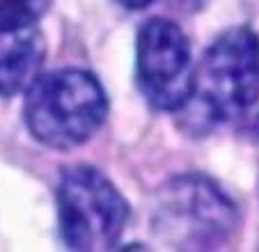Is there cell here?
<instances>
[{"label": "cell", "instance_id": "cell-5", "mask_svg": "<svg viewBox=\"0 0 259 252\" xmlns=\"http://www.w3.org/2000/svg\"><path fill=\"white\" fill-rule=\"evenodd\" d=\"M136 80L147 103L179 112L191 103L195 64L184 30L167 19L147 21L136 41Z\"/></svg>", "mask_w": 259, "mask_h": 252}, {"label": "cell", "instance_id": "cell-8", "mask_svg": "<svg viewBox=\"0 0 259 252\" xmlns=\"http://www.w3.org/2000/svg\"><path fill=\"white\" fill-rule=\"evenodd\" d=\"M117 3L122 7H126V10H145V7H149L156 0H117Z\"/></svg>", "mask_w": 259, "mask_h": 252}, {"label": "cell", "instance_id": "cell-9", "mask_svg": "<svg viewBox=\"0 0 259 252\" xmlns=\"http://www.w3.org/2000/svg\"><path fill=\"white\" fill-rule=\"evenodd\" d=\"M254 131H257V136H259V117H257V121H254Z\"/></svg>", "mask_w": 259, "mask_h": 252}, {"label": "cell", "instance_id": "cell-7", "mask_svg": "<svg viewBox=\"0 0 259 252\" xmlns=\"http://www.w3.org/2000/svg\"><path fill=\"white\" fill-rule=\"evenodd\" d=\"M46 7L49 0H0V30L34 25Z\"/></svg>", "mask_w": 259, "mask_h": 252}, {"label": "cell", "instance_id": "cell-6", "mask_svg": "<svg viewBox=\"0 0 259 252\" xmlns=\"http://www.w3.org/2000/svg\"><path fill=\"white\" fill-rule=\"evenodd\" d=\"M46 41L37 25L0 30V99L25 94L41 76Z\"/></svg>", "mask_w": 259, "mask_h": 252}, {"label": "cell", "instance_id": "cell-3", "mask_svg": "<svg viewBox=\"0 0 259 252\" xmlns=\"http://www.w3.org/2000/svg\"><path fill=\"white\" fill-rule=\"evenodd\" d=\"M197 108L209 124L243 117L259 99V37L245 25L225 30L195 67Z\"/></svg>", "mask_w": 259, "mask_h": 252}, {"label": "cell", "instance_id": "cell-2", "mask_svg": "<svg viewBox=\"0 0 259 252\" xmlns=\"http://www.w3.org/2000/svg\"><path fill=\"white\" fill-rule=\"evenodd\" d=\"M152 227L177 250H213L239 227V208L209 177L186 172L158 188L152 206Z\"/></svg>", "mask_w": 259, "mask_h": 252}, {"label": "cell", "instance_id": "cell-1", "mask_svg": "<svg viewBox=\"0 0 259 252\" xmlns=\"http://www.w3.org/2000/svg\"><path fill=\"white\" fill-rule=\"evenodd\" d=\"M106 117L108 97L99 78L85 69L41 73L25 92L23 121L30 136L51 149L85 145Z\"/></svg>", "mask_w": 259, "mask_h": 252}, {"label": "cell", "instance_id": "cell-4", "mask_svg": "<svg viewBox=\"0 0 259 252\" xmlns=\"http://www.w3.org/2000/svg\"><path fill=\"white\" fill-rule=\"evenodd\" d=\"M58 225L69 250L115 247L128 220V204L117 186L90 165L67 167L58 184Z\"/></svg>", "mask_w": 259, "mask_h": 252}]
</instances>
